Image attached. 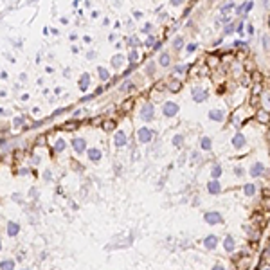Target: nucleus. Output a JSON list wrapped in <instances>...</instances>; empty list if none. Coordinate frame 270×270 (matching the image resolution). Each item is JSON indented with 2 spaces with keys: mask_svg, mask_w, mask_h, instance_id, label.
Returning a JSON list of instances; mask_svg holds the SVG:
<instances>
[{
  "mask_svg": "<svg viewBox=\"0 0 270 270\" xmlns=\"http://www.w3.org/2000/svg\"><path fill=\"white\" fill-rule=\"evenodd\" d=\"M153 117H155V108H153V105H151V103H144L142 108H141V119L146 121V123H150V121H153Z\"/></svg>",
  "mask_w": 270,
  "mask_h": 270,
  "instance_id": "1",
  "label": "nucleus"
},
{
  "mask_svg": "<svg viewBox=\"0 0 270 270\" xmlns=\"http://www.w3.org/2000/svg\"><path fill=\"white\" fill-rule=\"evenodd\" d=\"M162 112H164L166 117H175L178 114V105L173 103V101H166L164 106H162Z\"/></svg>",
  "mask_w": 270,
  "mask_h": 270,
  "instance_id": "2",
  "label": "nucleus"
},
{
  "mask_svg": "<svg viewBox=\"0 0 270 270\" xmlns=\"http://www.w3.org/2000/svg\"><path fill=\"white\" fill-rule=\"evenodd\" d=\"M151 137H153V131H151L150 128H146V126H142V128L137 131V139H139V142H142V144L150 142Z\"/></svg>",
  "mask_w": 270,
  "mask_h": 270,
  "instance_id": "3",
  "label": "nucleus"
},
{
  "mask_svg": "<svg viewBox=\"0 0 270 270\" xmlns=\"http://www.w3.org/2000/svg\"><path fill=\"white\" fill-rule=\"evenodd\" d=\"M72 150L76 153H85L86 151V141L83 137H74L72 139Z\"/></svg>",
  "mask_w": 270,
  "mask_h": 270,
  "instance_id": "4",
  "label": "nucleus"
},
{
  "mask_svg": "<svg viewBox=\"0 0 270 270\" xmlns=\"http://www.w3.org/2000/svg\"><path fill=\"white\" fill-rule=\"evenodd\" d=\"M86 157H88V160H92V162H99L103 159V151L99 148H88L86 150Z\"/></svg>",
  "mask_w": 270,
  "mask_h": 270,
  "instance_id": "5",
  "label": "nucleus"
},
{
  "mask_svg": "<svg viewBox=\"0 0 270 270\" xmlns=\"http://www.w3.org/2000/svg\"><path fill=\"white\" fill-rule=\"evenodd\" d=\"M126 141H128L126 133H124L123 130H117L115 135H114V146H115V148H123V146L126 144Z\"/></svg>",
  "mask_w": 270,
  "mask_h": 270,
  "instance_id": "6",
  "label": "nucleus"
},
{
  "mask_svg": "<svg viewBox=\"0 0 270 270\" xmlns=\"http://www.w3.org/2000/svg\"><path fill=\"white\" fill-rule=\"evenodd\" d=\"M191 94H193V99H195L196 103H202V101H205V99H207V92H205L204 88H198V86H195Z\"/></svg>",
  "mask_w": 270,
  "mask_h": 270,
  "instance_id": "7",
  "label": "nucleus"
},
{
  "mask_svg": "<svg viewBox=\"0 0 270 270\" xmlns=\"http://www.w3.org/2000/svg\"><path fill=\"white\" fill-rule=\"evenodd\" d=\"M245 144H247V139H245V135L238 131V133L234 135V137H232V146H234V148H243Z\"/></svg>",
  "mask_w": 270,
  "mask_h": 270,
  "instance_id": "8",
  "label": "nucleus"
},
{
  "mask_svg": "<svg viewBox=\"0 0 270 270\" xmlns=\"http://www.w3.org/2000/svg\"><path fill=\"white\" fill-rule=\"evenodd\" d=\"M265 173V166L261 162H254L250 168V176H261Z\"/></svg>",
  "mask_w": 270,
  "mask_h": 270,
  "instance_id": "9",
  "label": "nucleus"
},
{
  "mask_svg": "<svg viewBox=\"0 0 270 270\" xmlns=\"http://www.w3.org/2000/svg\"><path fill=\"white\" fill-rule=\"evenodd\" d=\"M205 221L207 223H221V214L220 213H205Z\"/></svg>",
  "mask_w": 270,
  "mask_h": 270,
  "instance_id": "10",
  "label": "nucleus"
},
{
  "mask_svg": "<svg viewBox=\"0 0 270 270\" xmlns=\"http://www.w3.org/2000/svg\"><path fill=\"white\" fill-rule=\"evenodd\" d=\"M207 191H209L211 195H218V193L221 191V186H220L218 180H211V182L207 184Z\"/></svg>",
  "mask_w": 270,
  "mask_h": 270,
  "instance_id": "11",
  "label": "nucleus"
},
{
  "mask_svg": "<svg viewBox=\"0 0 270 270\" xmlns=\"http://www.w3.org/2000/svg\"><path fill=\"white\" fill-rule=\"evenodd\" d=\"M20 232V223L16 221H7V234L9 236H16Z\"/></svg>",
  "mask_w": 270,
  "mask_h": 270,
  "instance_id": "12",
  "label": "nucleus"
},
{
  "mask_svg": "<svg viewBox=\"0 0 270 270\" xmlns=\"http://www.w3.org/2000/svg\"><path fill=\"white\" fill-rule=\"evenodd\" d=\"M110 63H112V67H114V69H121V65L124 63V56H123V54H115V56H112Z\"/></svg>",
  "mask_w": 270,
  "mask_h": 270,
  "instance_id": "13",
  "label": "nucleus"
},
{
  "mask_svg": "<svg viewBox=\"0 0 270 270\" xmlns=\"http://www.w3.org/2000/svg\"><path fill=\"white\" fill-rule=\"evenodd\" d=\"M223 115H225V114H223L221 110H211V112H209V119H211V121H216V123H221V121H223Z\"/></svg>",
  "mask_w": 270,
  "mask_h": 270,
  "instance_id": "14",
  "label": "nucleus"
},
{
  "mask_svg": "<svg viewBox=\"0 0 270 270\" xmlns=\"http://www.w3.org/2000/svg\"><path fill=\"white\" fill-rule=\"evenodd\" d=\"M88 85H90V74H81V78H79V90H83V92H85V90L88 88Z\"/></svg>",
  "mask_w": 270,
  "mask_h": 270,
  "instance_id": "15",
  "label": "nucleus"
},
{
  "mask_svg": "<svg viewBox=\"0 0 270 270\" xmlns=\"http://www.w3.org/2000/svg\"><path fill=\"white\" fill-rule=\"evenodd\" d=\"M216 243H218V238L214 234H209L205 240H204V245L207 247V249H216Z\"/></svg>",
  "mask_w": 270,
  "mask_h": 270,
  "instance_id": "16",
  "label": "nucleus"
},
{
  "mask_svg": "<svg viewBox=\"0 0 270 270\" xmlns=\"http://www.w3.org/2000/svg\"><path fill=\"white\" fill-rule=\"evenodd\" d=\"M15 259H4L0 261V270H15Z\"/></svg>",
  "mask_w": 270,
  "mask_h": 270,
  "instance_id": "17",
  "label": "nucleus"
},
{
  "mask_svg": "<svg viewBox=\"0 0 270 270\" xmlns=\"http://www.w3.org/2000/svg\"><path fill=\"white\" fill-rule=\"evenodd\" d=\"M200 148L205 150V151H209V150L213 148V141H211L209 137H202V139H200Z\"/></svg>",
  "mask_w": 270,
  "mask_h": 270,
  "instance_id": "18",
  "label": "nucleus"
},
{
  "mask_svg": "<svg viewBox=\"0 0 270 270\" xmlns=\"http://www.w3.org/2000/svg\"><path fill=\"white\" fill-rule=\"evenodd\" d=\"M97 76H99L101 81H108L110 79V72L105 69V67H97Z\"/></svg>",
  "mask_w": 270,
  "mask_h": 270,
  "instance_id": "19",
  "label": "nucleus"
},
{
  "mask_svg": "<svg viewBox=\"0 0 270 270\" xmlns=\"http://www.w3.org/2000/svg\"><path fill=\"white\" fill-rule=\"evenodd\" d=\"M128 61H130V65H131V67L139 61V52L135 51V49H131V51H130V54H128Z\"/></svg>",
  "mask_w": 270,
  "mask_h": 270,
  "instance_id": "20",
  "label": "nucleus"
},
{
  "mask_svg": "<svg viewBox=\"0 0 270 270\" xmlns=\"http://www.w3.org/2000/svg\"><path fill=\"white\" fill-rule=\"evenodd\" d=\"M65 148H67V142H65L61 137H60V139H56V142H54V150H56L58 153H61Z\"/></svg>",
  "mask_w": 270,
  "mask_h": 270,
  "instance_id": "21",
  "label": "nucleus"
},
{
  "mask_svg": "<svg viewBox=\"0 0 270 270\" xmlns=\"http://www.w3.org/2000/svg\"><path fill=\"white\" fill-rule=\"evenodd\" d=\"M211 176H213V180H218V178L221 176V166H220V164H216V166L213 168V171H211Z\"/></svg>",
  "mask_w": 270,
  "mask_h": 270,
  "instance_id": "22",
  "label": "nucleus"
},
{
  "mask_svg": "<svg viewBox=\"0 0 270 270\" xmlns=\"http://www.w3.org/2000/svg\"><path fill=\"white\" fill-rule=\"evenodd\" d=\"M173 146H176V148H180V146H182V142H184V135H180V133H176L175 135V137H173Z\"/></svg>",
  "mask_w": 270,
  "mask_h": 270,
  "instance_id": "23",
  "label": "nucleus"
},
{
  "mask_svg": "<svg viewBox=\"0 0 270 270\" xmlns=\"http://www.w3.org/2000/svg\"><path fill=\"white\" fill-rule=\"evenodd\" d=\"M169 60H171V58H169V54H168V52H164V54H160L159 63H160L162 67H168V65H169Z\"/></svg>",
  "mask_w": 270,
  "mask_h": 270,
  "instance_id": "24",
  "label": "nucleus"
},
{
  "mask_svg": "<svg viewBox=\"0 0 270 270\" xmlns=\"http://www.w3.org/2000/svg\"><path fill=\"white\" fill-rule=\"evenodd\" d=\"M234 249V240L231 238V236H227V238H225V250H232Z\"/></svg>",
  "mask_w": 270,
  "mask_h": 270,
  "instance_id": "25",
  "label": "nucleus"
},
{
  "mask_svg": "<svg viewBox=\"0 0 270 270\" xmlns=\"http://www.w3.org/2000/svg\"><path fill=\"white\" fill-rule=\"evenodd\" d=\"M182 45H184V38H182V36H176L175 41H173V47L178 51V49H182Z\"/></svg>",
  "mask_w": 270,
  "mask_h": 270,
  "instance_id": "26",
  "label": "nucleus"
},
{
  "mask_svg": "<svg viewBox=\"0 0 270 270\" xmlns=\"http://www.w3.org/2000/svg\"><path fill=\"white\" fill-rule=\"evenodd\" d=\"M24 123H25V117H22V115H18V117H15V119H13V126H15V128L22 126Z\"/></svg>",
  "mask_w": 270,
  "mask_h": 270,
  "instance_id": "27",
  "label": "nucleus"
},
{
  "mask_svg": "<svg viewBox=\"0 0 270 270\" xmlns=\"http://www.w3.org/2000/svg\"><path fill=\"white\" fill-rule=\"evenodd\" d=\"M137 45H139V40L135 38V36H130V38H128V47L135 49V47H137Z\"/></svg>",
  "mask_w": 270,
  "mask_h": 270,
  "instance_id": "28",
  "label": "nucleus"
},
{
  "mask_svg": "<svg viewBox=\"0 0 270 270\" xmlns=\"http://www.w3.org/2000/svg\"><path fill=\"white\" fill-rule=\"evenodd\" d=\"M254 191H256V187H254L252 184H247V186H245V195H247V196H252Z\"/></svg>",
  "mask_w": 270,
  "mask_h": 270,
  "instance_id": "29",
  "label": "nucleus"
},
{
  "mask_svg": "<svg viewBox=\"0 0 270 270\" xmlns=\"http://www.w3.org/2000/svg\"><path fill=\"white\" fill-rule=\"evenodd\" d=\"M232 9H234V4H232V2H231V4H223V6L220 7L221 13H229V11H232Z\"/></svg>",
  "mask_w": 270,
  "mask_h": 270,
  "instance_id": "30",
  "label": "nucleus"
},
{
  "mask_svg": "<svg viewBox=\"0 0 270 270\" xmlns=\"http://www.w3.org/2000/svg\"><path fill=\"white\" fill-rule=\"evenodd\" d=\"M258 119H259L261 123H266V121H268V114H266L265 110H261L259 114H258Z\"/></svg>",
  "mask_w": 270,
  "mask_h": 270,
  "instance_id": "31",
  "label": "nucleus"
},
{
  "mask_svg": "<svg viewBox=\"0 0 270 270\" xmlns=\"http://www.w3.org/2000/svg\"><path fill=\"white\" fill-rule=\"evenodd\" d=\"M169 90H173V92H176V90H180V81H171V85H169Z\"/></svg>",
  "mask_w": 270,
  "mask_h": 270,
  "instance_id": "32",
  "label": "nucleus"
},
{
  "mask_svg": "<svg viewBox=\"0 0 270 270\" xmlns=\"http://www.w3.org/2000/svg\"><path fill=\"white\" fill-rule=\"evenodd\" d=\"M131 88H133V83H131V81H124L123 86H121V90H131Z\"/></svg>",
  "mask_w": 270,
  "mask_h": 270,
  "instance_id": "33",
  "label": "nucleus"
},
{
  "mask_svg": "<svg viewBox=\"0 0 270 270\" xmlns=\"http://www.w3.org/2000/svg\"><path fill=\"white\" fill-rule=\"evenodd\" d=\"M186 70H187V65H178V67H175V72H176V74L186 72Z\"/></svg>",
  "mask_w": 270,
  "mask_h": 270,
  "instance_id": "34",
  "label": "nucleus"
},
{
  "mask_svg": "<svg viewBox=\"0 0 270 270\" xmlns=\"http://www.w3.org/2000/svg\"><path fill=\"white\" fill-rule=\"evenodd\" d=\"M223 33H225V34H231V33H234V24H229V25H225Z\"/></svg>",
  "mask_w": 270,
  "mask_h": 270,
  "instance_id": "35",
  "label": "nucleus"
},
{
  "mask_svg": "<svg viewBox=\"0 0 270 270\" xmlns=\"http://www.w3.org/2000/svg\"><path fill=\"white\" fill-rule=\"evenodd\" d=\"M252 6H254L252 2H249V4H243V6H241L238 11H250V9H252Z\"/></svg>",
  "mask_w": 270,
  "mask_h": 270,
  "instance_id": "36",
  "label": "nucleus"
},
{
  "mask_svg": "<svg viewBox=\"0 0 270 270\" xmlns=\"http://www.w3.org/2000/svg\"><path fill=\"white\" fill-rule=\"evenodd\" d=\"M15 202H18V204H22V195L20 193H13V196H11Z\"/></svg>",
  "mask_w": 270,
  "mask_h": 270,
  "instance_id": "37",
  "label": "nucleus"
},
{
  "mask_svg": "<svg viewBox=\"0 0 270 270\" xmlns=\"http://www.w3.org/2000/svg\"><path fill=\"white\" fill-rule=\"evenodd\" d=\"M29 196H31V198H36V196H38V189H36V187H33V189L29 191Z\"/></svg>",
  "mask_w": 270,
  "mask_h": 270,
  "instance_id": "38",
  "label": "nucleus"
},
{
  "mask_svg": "<svg viewBox=\"0 0 270 270\" xmlns=\"http://www.w3.org/2000/svg\"><path fill=\"white\" fill-rule=\"evenodd\" d=\"M51 180H52V176H51V171L47 169L45 171V182H51Z\"/></svg>",
  "mask_w": 270,
  "mask_h": 270,
  "instance_id": "39",
  "label": "nucleus"
},
{
  "mask_svg": "<svg viewBox=\"0 0 270 270\" xmlns=\"http://www.w3.org/2000/svg\"><path fill=\"white\" fill-rule=\"evenodd\" d=\"M195 51H196V43H191L187 47V52H195Z\"/></svg>",
  "mask_w": 270,
  "mask_h": 270,
  "instance_id": "40",
  "label": "nucleus"
},
{
  "mask_svg": "<svg viewBox=\"0 0 270 270\" xmlns=\"http://www.w3.org/2000/svg\"><path fill=\"white\" fill-rule=\"evenodd\" d=\"M151 31V24H146L144 27H142V33H150Z\"/></svg>",
  "mask_w": 270,
  "mask_h": 270,
  "instance_id": "41",
  "label": "nucleus"
},
{
  "mask_svg": "<svg viewBox=\"0 0 270 270\" xmlns=\"http://www.w3.org/2000/svg\"><path fill=\"white\" fill-rule=\"evenodd\" d=\"M86 58H88V60H92V58H96V52H94V51H88V52H86Z\"/></svg>",
  "mask_w": 270,
  "mask_h": 270,
  "instance_id": "42",
  "label": "nucleus"
},
{
  "mask_svg": "<svg viewBox=\"0 0 270 270\" xmlns=\"http://www.w3.org/2000/svg\"><path fill=\"white\" fill-rule=\"evenodd\" d=\"M153 41H155V38H153V36H150V38L146 40V45H148V47H150V45H153Z\"/></svg>",
  "mask_w": 270,
  "mask_h": 270,
  "instance_id": "43",
  "label": "nucleus"
},
{
  "mask_svg": "<svg viewBox=\"0 0 270 270\" xmlns=\"http://www.w3.org/2000/svg\"><path fill=\"white\" fill-rule=\"evenodd\" d=\"M268 47H270V38L265 36V49H268Z\"/></svg>",
  "mask_w": 270,
  "mask_h": 270,
  "instance_id": "44",
  "label": "nucleus"
},
{
  "mask_svg": "<svg viewBox=\"0 0 270 270\" xmlns=\"http://www.w3.org/2000/svg\"><path fill=\"white\" fill-rule=\"evenodd\" d=\"M234 173H236L238 176H241V175H243V169H241V168H236V169H234Z\"/></svg>",
  "mask_w": 270,
  "mask_h": 270,
  "instance_id": "45",
  "label": "nucleus"
},
{
  "mask_svg": "<svg viewBox=\"0 0 270 270\" xmlns=\"http://www.w3.org/2000/svg\"><path fill=\"white\" fill-rule=\"evenodd\" d=\"M153 69H155V65H153V63H150V65H148V72L151 74V72H153Z\"/></svg>",
  "mask_w": 270,
  "mask_h": 270,
  "instance_id": "46",
  "label": "nucleus"
},
{
  "mask_svg": "<svg viewBox=\"0 0 270 270\" xmlns=\"http://www.w3.org/2000/svg\"><path fill=\"white\" fill-rule=\"evenodd\" d=\"M133 15H135V18H142V13H141V11H135Z\"/></svg>",
  "mask_w": 270,
  "mask_h": 270,
  "instance_id": "47",
  "label": "nucleus"
},
{
  "mask_svg": "<svg viewBox=\"0 0 270 270\" xmlns=\"http://www.w3.org/2000/svg\"><path fill=\"white\" fill-rule=\"evenodd\" d=\"M65 78H70V69H65Z\"/></svg>",
  "mask_w": 270,
  "mask_h": 270,
  "instance_id": "48",
  "label": "nucleus"
},
{
  "mask_svg": "<svg viewBox=\"0 0 270 270\" xmlns=\"http://www.w3.org/2000/svg\"><path fill=\"white\" fill-rule=\"evenodd\" d=\"M247 31H249V34H252V33H254V27H252V25H249V27H247Z\"/></svg>",
  "mask_w": 270,
  "mask_h": 270,
  "instance_id": "49",
  "label": "nucleus"
},
{
  "mask_svg": "<svg viewBox=\"0 0 270 270\" xmlns=\"http://www.w3.org/2000/svg\"><path fill=\"white\" fill-rule=\"evenodd\" d=\"M213 270H225V268H223V266H221V265H216V266H214V268H213Z\"/></svg>",
  "mask_w": 270,
  "mask_h": 270,
  "instance_id": "50",
  "label": "nucleus"
},
{
  "mask_svg": "<svg viewBox=\"0 0 270 270\" xmlns=\"http://www.w3.org/2000/svg\"><path fill=\"white\" fill-rule=\"evenodd\" d=\"M0 250H2V240H0Z\"/></svg>",
  "mask_w": 270,
  "mask_h": 270,
  "instance_id": "51",
  "label": "nucleus"
},
{
  "mask_svg": "<svg viewBox=\"0 0 270 270\" xmlns=\"http://www.w3.org/2000/svg\"><path fill=\"white\" fill-rule=\"evenodd\" d=\"M268 25H270V18H268Z\"/></svg>",
  "mask_w": 270,
  "mask_h": 270,
  "instance_id": "52",
  "label": "nucleus"
},
{
  "mask_svg": "<svg viewBox=\"0 0 270 270\" xmlns=\"http://www.w3.org/2000/svg\"><path fill=\"white\" fill-rule=\"evenodd\" d=\"M24 270H31V268H24Z\"/></svg>",
  "mask_w": 270,
  "mask_h": 270,
  "instance_id": "53",
  "label": "nucleus"
}]
</instances>
